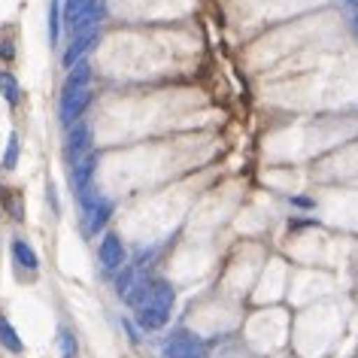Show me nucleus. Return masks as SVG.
I'll use <instances>...</instances> for the list:
<instances>
[{
    "label": "nucleus",
    "mask_w": 358,
    "mask_h": 358,
    "mask_svg": "<svg viewBox=\"0 0 358 358\" xmlns=\"http://www.w3.org/2000/svg\"><path fill=\"white\" fill-rule=\"evenodd\" d=\"M176 292L167 280H155V289H152V298L137 310V325L143 331H158L167 325L170 310H173Z\"/></svg>",
    "instance_id": "nucleus-1"
},
{
    "label": "nucleus",
    "mask_w": 358,
    "mask_h": 358,
    "mask_svg": "<svg viewBox=\"0 0 358 358\" xmlns=\"http://www.w3.org/2000/svg\"><path fill=\"white\" fill-rule=\"evenodd\" d=\"M92 146H94V134H92V124H70L67 128V140H64V155L70 164H79L83 158L92 155Z\"/></svg>",
    "instance_id": "nucleus-2"
},
{
    "label": "nucleus",
    "mask_w": 358,
    "mask_h": 358,
    "mask_svg": "<svg viewBox=\"0 0 358 358\" xmlns=\"http://www.w3.org/2000/svg\"><path fill=\"white\" fill-rule=\"evenodd\" d=\"M88 103H92V92L88 88H76V92H64L58 101V122L70 128V124L79 122V115L88 110Z\"/></svg>",
    "instance_id": "nucleus-3"
},
{
    "label": "nucleus",
    "mask_w": 358,
    "mask_h": 358,
    "mask_svg": "<svg viewBox=\"0 0 358 358\" xmlns=\"http://www.w3.org/2000/svg\"><path fill=\"white\" fill-rule=\"evenodd\" d=\"M97 43H101V31L97 28H88V31H76L73 34V40H70V46L64 49V55H61V64H64L67 70L73 67V64H79L88 52H92Z\"/></svg>",
    "instance_id": "nucleus-4"
},
{
    "label": "nucleus",
    "mask_w": 358,
    "mask_h": 358,
    "mask_svg": "<svg viewBox=\"0 0 358 358\" xmlns=\"http://www.w3.org/2000/svg\"><path fill=\"white\" fill-rule=\"evenodd\" d=\"M201 337H194L192 331H176L164 343V358H194L201 355Z\"/></svg>",
    "instance_id": "nucleus-5"
},
{
    "label": "nucleus",
    "mask_w": 358,
    "mask_h": 358,
    "mask_svg": "<svg viewBox=\"0 0 358 358\" xmlns=\"http://www.w3.org/2000/svg\"><path fill=\"white\" fill-rule=\"evenodd\" d=\"M10 252H13V262L22 273H40V255L34 252V246L28 243V240L15 237L10 243Z\"/></svg>",
    "instance_id": "nucleus-6"
},
{
    "label": "nucleus",
    "mask_w": 358,
    "mask_h": 358,
    "mask_svg": "<svg viewBox=\"0 0 358 358\" xmlns=\"http://www.w3.org/2000/svg\"><path fill=\"white\" fill-rule=\"evenodd\" d=\"M101 264L106 267V271H115V267H122L124 262V246H122V237L115 234V231H110V234H103L101 240Z\"/></svg>",
    "instance_id": "nucleus-7"
},
{
    "label": "nucleus",
    "mask_w": 358,
    "mask_h": 358,
    "mask_svg": "<svg viewBox=\"0 0 358 358\" xmlns=\"http://www.w3.org/2000/svg\"><path fill=\"white\" fill-rule=\"evenodd\" d=\"M106 15L103 10V0H85L83 6H79V15L73 19V24H70V31H88V28H97V22H101Z\"/></svg>",
    "instance_id": "nucleus-8"
},
{
    "label": "nucleus",
    "mask_w": 358,
    "mask_h": 358,
    "mask_svg": "<svg viewBox=\"0 0 358 358\" xmlns=\"http://www.w3.org/2000/svg\"><path fill=\"white\" fill-rule=\"evenodd\" d=\"M152 289H155V280H152L149 273H140V271H137V276H134L128 294H124V303H128V307H134V310H140L143 303L152 298Z\"/></svg>",
    "instance_id": "nucleus-9"
},
{
    "label": "nucleus",
    "mask_w": 358,
    "mask_h": 358,
    "mask_svg": "<svg viewBox=\"0 0 358 358\" xmlns=\"http://www.w3.org/2000/svg\"><path fill=\"white\" fill-rule=\"evenodd\" d=\"M113 213H115V203L110 198H101L94 203V210H92V216L85 219V237H92V234H101V231L106 228V222L113 219Z\"/></svg>",
    "instance_id": "nucleus-10"
},
{
    "label": "nucleus",
    "mask_w": 358,
    "mask_h": 358,
    "mask_svg": "<svg viewBox=\"0 0 358 358\" xmlns=\"http://www.w3.org/2000/svg\"><path fill=\"white\" fill-rule=\"evenodd\" d=\"M0 346H3L6 352H13V355H22L24 352V343H22L19 331L13 328V322L6 319V313H0Z\"/></svg>",
    "instance_id": "nucleus-11"
},
{
    "label": "nucleus",
    "mask_w": 358,
    "mask_h": 358,
    "mask_svg": "<svg viewBox=\"0 0 358 358\" xmlns=\"http://www.w3.org/2000/svg\"><path fill=\"white\" fill-rule=\"evenodd\" d=\"M88 83H92V64L83 58L79 64H73L67 70V83H64V88H61V94H64V92H76V88H88Z\"/></svg>",
    "instance_id": "nucleus-12"
},
{
    "label": "nucleus",
    "mask_w": 358,
    "mask_h": 358,
    "mask_svg": "<svg viewBox=\"0 0 358 358\" xmlns=\"http://www.w3.org/2000/svg\"><path fill=\"white\" fill-rule=\"evenodd\" d=\"M58 355L61 358H76L79 355V340L73 334V328H67V325L58 328Z\"/></svg>",
    "instance_id": "nucleus-13"
},
{
    "label": "nucleus",
    "mask_w": 358,
    "mask_h": 358,
    "mask_svg": "<svg viewBox=\"0 0 358 358\" xmlns=\"http://www.w3.org/2000/svg\"><path fill=\"white\" fill-rule=\"evenodd\" d=\"M0 97H3L10 106H15L19 103V97H22V92H19V79H15L10 70H0Z\"/></svg>",
    "instance_id": "nucleus-14"
},
{
    "label": "nucleus",
    "mask_w": 358,
    "mask_h": 358,
    "mask_svg": "<svg viewBox=\"0 0 358 358\" xmlns=\"http://www.w3.org/2000/svg\"><path fill=\"white\" fill-rule=\"evenodd\" d=\"M19 152H22L19 134H10V140H6V152H3V170H15V167H19Z\"/></svg>",
    "instance_id": "nucleus-15"
},
{
    "label": "nucleus",
    "mask_w": 358,
    "mask_h": 358,
    "mask_svg": "<svg viewBox=\"0 0 358 358\" xmlns=\"http://www.w3.org/2000/svg\"><path fill=\"white\" fill-rule=\"evenodd\" d=\"M58 19H61V0H52V3H49V43H52V46H55L58 37H61Z\"/></svg>",
    "instance_id": "nucleus-16"
},
{
    "label": "nucleus",
    "mask_w": 358,
    "mask_h": 358,
    "mask_svg": "<svg viewBox=\"0 0 358 358\" xmlns=\"http://www.w3.org/2000/svg\"><path fill=\"white\" fill-rule=\"evenodd\" d=\"M134 276H137V267H128V271H122L119 273V280H115V292L122 294H128V289H131V282H134Z\"/></svg>",
    "instance_id": "nucleus-17"
},
{
    "label": "nucleus",
    "mask_w": 358,
    "mask_h": 358,
    "mask_svg": "<svg viewBox=\"0 0 358 358\" xmlns=\"http://www.w3.org/2000/svg\"><path fill=\"white\" fill-rule=\"evenodd\" d=\"M13 55H15V46L10 40H3V43H0V61H10Z\"/></svg>",
    "instance_id": "nucleus-18"
},
{
    "label": "nucleus",
    "mask_w": 358,
    "mask_h": 358,
    "mask_svg": "<svg viewBox=\"0 0 358 358\" xmlns=\"http://www.w3.org/2000/svg\"><path fill=\"white\" fill-rule=\"evenodd\" d=\"M292 203H294V207H301V210H313V207H316V203H313V198H294Z\"/></svg>",
    "instance_id": "nucleus-19"
},
{
    "label": "nucleus",
    "mask_w": 358,
    "mask_h": 358,
    "mask_svg": "<svg viewBox=\"0 0 358 358\" xmlns=\"http://www.w3.org/2000/svg\"><path fill=\"white\" fill-rule=\"evenodd\" d=\"M122 325H124V328H128V337L134 340V343H137V340H140V334H137V328H134V325H131V322H128V319H124V322H122Z\"/></svg>",
    "instance_id": "nucleus-20"
},
{
    "label": "nucleus",
    "mask_w": 358,
    "mask_h": 358,
    "mask_svg": "<svg viewBox=\"0 0 358 358\" xmlns=\"http://www.w3.org/2000/svg\"><path fill=\"white\" fill-rule=\"evenodd\" d=\"M194 358H201V355H194Z\"/></svg>",
    "instance_id": "nucleus-21"
}]
</instances>
